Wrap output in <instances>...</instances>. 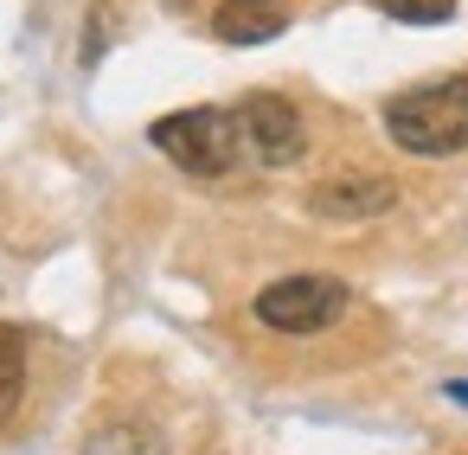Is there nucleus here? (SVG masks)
<instances>
[{
    "label": "nucleus",
    "mask_w": 468,
    "mask_h": 455,
    "mask_svg": "<svg viewBox=\"0 0 468 455\" xmlns=\"http://www.w3.org/2000/svg\"><path fill=\"white\" fill-rule=\"evenodd\" d=\"M84 455H167V442L148 423H110L84 442Z\"/></svg>",
    "instance_id": "obj_8"
},
{
    "label": "nucleus",
    "mask_w": 468,
    "mask_h": 455,
    "mask_svg": "<svg viewBox=\"0 0 468 455\" xmlns=\"http://www.w3.org/2000/svg\"><path fill=\"white\" fill-rule=\"evenodd\" d=\"M449 397H455V404H468V378H455V385H449Z\"/></svg>",
    "instance_id": "obj_10"
},
{
    "label": "nucleus",
    "mask_w": 468,
    "mask_h": 455,
    "mask_svg": "<svg viewBox=\"0 0 468 455\" xmlns=\"http://www.w3.org/2000/svg\"><path fill=\"white\" fill-rule=\"evenodd\" d=\"M250 314H257L270 333H321V327H334V321L346 314V282H340V276H321V270H308V276H276V282L257 289Z\"/></svg>",
    "instance_id": "obj_3"
},
{
    "label": "nucleus",
    "mask_w": 468,
    "mask_h": 455,
    "mask_svg": "<svg viewBox=\"0 0 468 455\" xmlns=\"http://www.w3.org/2000/svg\"><path fill=\"white\" fill-rule=\"evenodd\" d=\"M378 14L398 26H442L455 14V0H378Z\"/></svg>",
    "instance_id": "obj_9"
},
{
    "label": "nucleus",
    "mask_w": 468,
    "mask_h": 455,
    "mask_svg": "<svg viewBox=\"0 0 468 455\" xmlns=\"http://www.w3.org/2000/svg\"><path fill=\"white\" fill-rule=\"evenodd\" d=\"M385 135L417 161L462 154L468 148V78H436V84L398 90L385 103Z\"/></svg>",
    "instance_id": "obj_1"
},
{
    "label": "nucleus",
    "mask_w": 468,
    "mask_h": 455,
    "mask_svg": "<svg viewBox=\"0 0 468 455\" xmlns=\"http://www.w3.org/2000/svg\"><path fill=\"white\" fill-rule=\"evenodd\" d=\"M231 116H238V135H244V148H250L257 167H295V161H302L308 129H302V110H295L289 97H276V90H250Z\"/></svg>",
    "instance_id": "obj_4"
},
{
    "label": "nucleus",
    "mask_w": 468,
    "mask_h": 455,
    "mask_svg": "<svg viewBox=\"0 0 468 455\" xmlns=\"http://www.w3.org/2000/svg\"><path fill=\"white\" fill-rule=\"evenodd\" d=\"M20 397H27V333L0 321V423H14Z\"/></svg>",
    "instance_id": "obj_7"
},
{
    "label": "nucleus",
    "mask_w": 468,
    "mask_h": 455,
    "mask_svg": "<svg viewBox=\"0 0 468 455\" xmlns=\"http://www.w3.org/2000/svg\"><path fill=\"white\" fill-rule=\"evenodd\" d=\"M282 26H289V7H282V0H225V7L212 14V33H218L225 46H270Z\"/></svg>",
    "instance_id": "obj_6"
},
{
    "label": "nucleus",
    "mask_w": 468,
    "mask_h": 455,
    "mask_svg": "<svg viewBox=\"0 0 468 455\" xmlns=\"http://www.w3.org/2000/svg\"><path fill=\"white\" fill-rule=\"evenodd\" d=\"M391 206H398V180H385V174H327L308 193L314 218H378Z\"/></svg>",
    "instance_id": "obj_5"
},
{
    "label": "nucleus",
    "mask_w": 468,
    "mask_h": 455,
    "mask_svg": "<svg viewBox=\"0 0 468 455\" xmlns=\"http://www.w3.org/2000/svg\"><path fill=\"white\" fill-rule=\"evenodd\" d=\"M148 142H154L180 174H193V180H218V174H231V167H238V148H244L238 116H231V110H212V103L161 116V122L148 129Z\"/></svg>",
    "instance_id": "obj_2"
}]
</instances>
